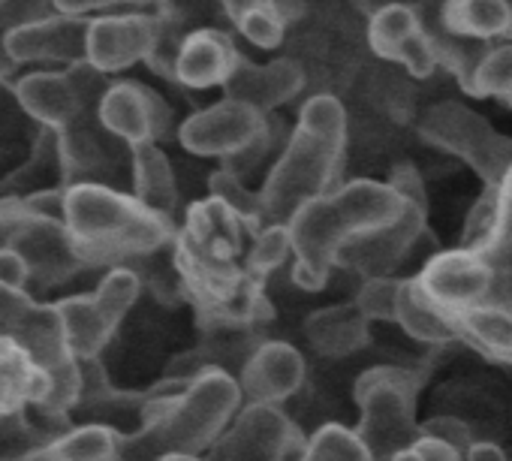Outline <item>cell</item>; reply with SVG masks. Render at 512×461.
<instances>
[{"label":"cell","mask_w":512,"mask_h":461,"mask_svg":"<svg viewBox=\"0 0 512 461\" xmlns=\"http://www.w3.org/2000/svg\"><path fill=\"white\" fill-rule=\"evenodd\" d=\"M404 211V193L389 181L356 178L338 184L332 193L308 202L293 220V281L314 293L323 290L329 275L338 269L341 254L395 223Z\"/></svg>","instance_id":"1"},{"label":"cell","mask_w":512,"mask_h":461,"mask_svg":"<svg viewBox=\"0 0 512 461\" xmlns=\"http://www.w3.org/2000/svg\"><path fill=\"white\" fill-rule=\"evenodd\" d=\"M347 109L335 94H314L299 109L278 160L260 187L263 223H290L308 202L332 193L344 175Z\"/></svg>","instance_id":"2"},{"label":"cell","mask_w":512,"mask_h":461,"mask_svg":"<svg viewBox=\"0 0 512 461\" xmlns=\"http://www.w3.org/2000/svg\"><path fill=\"white\" fill-rule=\"evenodd\" d=\"M241 389L220 368L199 371L181 392L148 398L139 431L124 437L118 461H160L166 455H202L241 410Z\"/></svg>","instance_id":"3"},{"label":"cell","mask_w":512,"mask_h":461,"mask_svg":"<svg viewBox=\"0 0 512 461\" xmlns=\"http://www.w3.org/2000/svg\"><path fill=\"white\" fill-rule=\"evenodd\" d=\"M67 229L88 269L124 266L175 242L172 217L151 211L133 193L94 181L67 187Z\"/></svg>","instance_id":"4"},{"label":"cell","mask_w":512,"mask_h":461,"mask_svg":"<svg viewBox=\"0 0 512 461\" xmlns=\"http://www.w3.org/2000/svg\"><path fill=\"white\" fill-rule=\"evenodd\" d=\"M416 392L419 377L398 365H377L359 374L356 404L362 416L356 434L371 461H392L422 437V422H416Z\"/></svg>","instance_id":"5"},{"label":"cell","mask_w":512,"mask_h":461,"mask_svg":"<svg viewBox=\"0 0 512 461\" xmlns=\"http://www.w3.org/2000/svg\"><path fill=\"white\" fill-rule=\"evenodd\" d=\"M419 136L437 151L467 163L485 187H500L512 169V136L494 130L479 112L458 100L428 106L419 118Z\"/></svg>","instance_id":"6"},{"label":"cell","mask_w":512,"mask_h":461,"mask_svg":"<svg viewBox=\"0 0 512 461\" xmlns=\"http://www.w3.org/2000/svg\"><path fill=\"white\" fill-rule=\"evenodd\" d=\"M389 184L404 193V211L395 223L377 229V233L353 242L341 260L338 269H353L362 278L371 275H392L395 266H401L413 248L419 245L425 233V217H428V199H425V184L410 163H398L389 172Z\"/></svg>","instance_id":"7"},{"label":"cell","mask_w":512,"mask_h":461,"mask_svg":"<svg viewBox=\"0 0 512 461\" xmlns=\"http://www.w3.org/2000/svg\"><path fill=\"white\" fill-rule=\"evenodd\" d=\"M142 281L133 269H112L91 296H73L58 302V314L64 323V335L76 359H97L109 344L127 311L136 305Z\"/></svg>","instance_id":"8"},{"label":"cell","mask_w":512,"mask_h":461,"mask_svg":"<svg viewBox=\"0 0 512 461\" xmlns=\"http://www.w3.org/2000/svg\"><path fill=\"white\" fill-rule=\"evenodd\" d=\"M178 142L196 157L232 160L272 142V121L250 103L223 97L181 121Z\"/></svg>","instance_id":"9"},{"label":"cell","mask_w":512,"mask_h":461,"mask_svg":"<svg viewBox=\"0 0 512 461\" xmlns=\"http://www.w3.org/2000/svg\"><path fill=\"white\" fill-rule=\"evenodd\" d=\"M302 446L296 425L278 404H241L235 419L208 449V461H290Z\"/></svg>","instance_id":"10"},{"label":"cell","mask_w":512,"mask_h":461,"mask_svg":"<svg viewBox=\"0 0 512 461\" xmlns=\"http://www.w3.org/2000/svg\"><path fill=\"white\" fill-rule=\"evenodd\" d=\"M419 290L449 317H461L488 302L494 266L485 254L458 248L431 257L419 275H413Z\"/></svg>","instance_id":"11"},{"label":"cell","mask_w":512,"mask_h":461,"mask_svg":"<svg viewBox=\"0 0 512 461\" xmlns=\"http://www.w3.org/2000/svg\"><path fill=\"white\" fill-rule=\"evenodd\" d=\"M7 248L19 251L25 257V263L31 269V284H37V287L64 284L76 272L88 269L76 251V242L70 236L67 223L31 211L25 199H22V214H19V223L13 229Z\"/></svg>","instance_id":"12"},{"label":"cell","mask_w":512,"mask_h":461,"mask_svg":"<svg viewBox=\"0 0 512 461\" xmlns=\"http://www.w3.org/2000/svg\"><path fill=\"white\" fill-rule=\"evenodd\" d=\"M368 46L377 58L404 67L413 79H428L440 70L431 31L422 25L419 13L401 0H389L374 10L368 19Z\"/></svg>","instance_id":"13"},{"label":"cell","mask_w":512,"mask_h":461,"mask_svg":"<svg viewBox=\"0 0 512 461\" xmlns=\"http://www.w3.org/2000/svg\"><path fill=\"white\" fill-rule=\"evenodd\" d=\"M100 124L127 148L163 142L172 130V109L157 91L139 82H112L100 100Z\"/></svg>","instance_id":"14"},{"label":"cell","mask_w":512,"mask_h":461,"mask_svg":"<svg viewBox=\"0 0 512 461\" xmlns=\"http://www.w3.org/2000/svg\"><path fill=\"white\" fill-rule=\"evenodd\" d=\"M88 16H70L58 13L34 25H22L4 34V55L13 64H31V61H85L88 55Z\"/></svg>","instance_id":"15"},{"label":"cell","mask_w":512,"mask_h":461,"mask_svg":"<svg viewBox=\"0 0 512 461\" xmlns=\"http://www.w3.org/2000/svg\"><path fill=\"white\" fill-rule=\"evenodd\" d=\"M157 31H160V19L142 16V13L91 19L85 58L106 76L121 73V70L151 58Z\"/></svg>","instance_id":"16"},{"label":"cell","mask_w":512,"mask_h":461,"mask_svg":"<svg viewBox=\"0 0 512 461\" xmlns=\"http://www.w3.org/2000/svg\"><path fill=\"white\" fill-rule=\"evenodd\" d=\"M305 383V359L287 341H266L256 347L241 374L238 389L244 404H281Z\"/></svg>","instance_id":"17"},{"label":"cell","mask_w":512,"mask_h":461,"mask_svg":"<svg viewBox=\"0 0 512 461\" xmlns=\"http://www.w3.org/2000/svg\"><path fill=\"white\" fill-rule=\"evenodd\" d=\"M308 85V73L296 58H275L269 64L238 61L235 73L223 85V97L250 103L260 112H275L287 103H293Z\"/></svg>","instance_id":"18"},{"label":"cell","mask_w":512,"mask_h":461,"mask_svg":"<svg viewBox=\"0 0 512 461\" xmlns=\"http://www.w3.org/2000/svg\"><path fill=\"white\" fill-rule=\"evenodd\" d=\"M241 55L232 37L220 28H193L175 61V82L190 91L223 88L235 73Z\"/></svg>","instance_id":"19"},{"label":"cell","mask_w":512,"mask_h":461,"mask_svg":"<svg viewBox=\"0 0 512 461\" xmlns=\"http://www.w3.org/2000/svg\"><path fill=\"white\" fill-rule=\"evenodd\" d=\"M52 392L49 374L34 356L10 338H0V419L46 404Z\"/></svg>","instance_id":"20"},{"label":"cell","mask_w":512,"mask_h":461,"mask_svg":"<svg viewBox=\"0 0 512 461\" xmlns=\"http://www.w3.org/2000/svg\"><path fill=\"white\" fill-rule=\"evenodd\" d=\"M16 97L34 121L55 130L73 124L85 109V100L67 73H31L19 82Z\"/></svg>","instance_id":"21"},{"label":"cell","mask_w":512,"mask_h":461,"mask_svg":"<svg viewBox=\"0 0 512 461\" xmlns=\"http://www.w3.org/2000/svg\"><path fill=\"white\" fill-rule=\"evenodd\" d=\"M130 175H133V196L142 205H148L157 214L175 217L178 181L160 142H142L130 148Z\"/></svg>","instance_id":"22"},{"label":"cell","mask_w":512,"mask_h":461,"mask_svg":"<svg viewBox=\"0 0 512 461\" xmlns=\"http://www.w3.org/2000/svg\"><path fill=\"white\" fill-rule=\"evenodd\" d=\"M368 317L356 308V302L350 305H332V308H320L305 320V338L311 341V347L323 356H350L356 350H362L368 344Z\"/></svg>","instance_id":"23"},{"label":"cell","mask_w":512,"mask_h":461,"mask_svg":"<svg viewBox=\"0 0 512 461\" xmlns=\"http://www.w3.org/2000/svg\"><path fill=\"white\" fill-rule=\"evenodd\" d=\"M440 25L458 37L497 43L512 37V0H443Z\"/></svg>","instance_id":"24"},{"label":"cell","mask_w":512,"mask_h":461,"mask_svg":"<svg viewBox=\"0 0 512 461\" xmlns=\"http://www.w3.org/2000/svg\"><path fill=\"white\" fill-rule=\"evenodd\" d=\"M121 443H124V434H118L115 428L88 422V425L61 431L55 440L34 449L22 461H118Z\"/></svg>","instance_id":"25"},{"label":"cell","mask_w":512,"mask_h":461,"mask_svg":"<svg viewBox=\"0 0 512 461\" xmlns=\"http://www.w3.org/2000/svg\"><path fill=\"white\" fill-rule=\"evenodd\" d=\"M395 323L416 341L422 344H449L458 341V320L449 317L446 311H440L416 284V278H404L401 281V293H398V314Z\"/></svg>","instance_id":"26"},{"label":"cell","mask_w":512,"mask_h":461,"mask_svg":"<svg viewBox=\"0 0 512 461\" xmlns=\"http://www.w3.org/2000/svg\"><path fill=\"white\" fill-rule=\"evenodd\" d=\"M458 335L485 356L512 362V317L494 305H479L458 317Z\"/></svg>","instance_id":"27"},{"label":"cell","mask_w":512,"mask_h":461,"mask_svg":"<svg viewBox=\"0 0 512 461\" xmlns=\"http://www.w3.org/2000/svg\"><path fill=\"white\" fill-rule=\"evenodd\" d=\"M293 260V233L290 223H263L253 233L250 248H247V272L256 281H266L278 269H284Z\"/></svg>","instance_id":"28"},{"label":"cell","mask_w":512,"mask_h":461,"mask_svg":"<svg viewBox=\"0 0 512 461\" xmlns=\"http://www.w3.org/2000/svg\"><path fill=\"white\" fill-rule=\"evenodd\" d=\"M470 97L509 100L512 97V40H497L485 49L464 88Z\"/></svg>","instance_id":"29"},{"label":"cell","mask_w":512,"mask_h":461,"mask_svg":"<svg viewBox=\"0 0 512 461\" xmlns=\"http://www.w3.org/2000/svg\"><path fill=\"white\" fill-rule=\"evenodd\" d=\"M296 461H371V455L353 428L326 425L302 446Z\"/></svg>","instance_id":"30"},{"label":"cell","mask_w":512,"mask_h":461,"mask_svg":"<svg viewBox=\"0 0 512 461\" xmlns=\"http://www.w3.org/2000/svg\"><path fill=\"white\" fill-rule=\"evenodd\" d=\"M497 217H500V196L497 187H485L479 193V199L470 205L467 217H464V229H461V248L488 254L494 233H497Z\"/></svg>","instance_id":"31"},{"label":"cell","mask_w":512,"mask_h":461,"mask_svg":"<svg viewBox=\"0 0 512 461\" xmlns=\"http://www.w3.org/2000/svg\"><path fill=\"white\" fill-rule=\"evenodd\" d=\"M208 193L214 199H220L223 205H229L235 214H241L244 220H250L253 226H263V211H260V190H247L244 178L238 172H232L229 166L217 169L208 178Z\"/></svg>","instance_id":"32"},{"label":"cell","mask_w":512,"mask_h":461,"mask_svg":"<svg viewBox=\"0 0 512 461\" xmlns=\"http://www.w3.org/2000/svg\"><path fill=\"white\" fill-rule=\"evenodd\" d=\"M287 28H290V25H287L272 7H266L263 0H260V4H256L253 10H247V13L235 22V31H238L250 46L266 49V52L284 46Z\"/></svg>","instance_id":"33"},{"label":"cell","mask_w":512,"mask_h":461,"mask_svg":"<svg viewBox=\"0 0 512 461\" xmlns=\"http://www.w3.org/2000/svg\"><path fill=\"white\" fill-rule=\"evenodd\" d=\"M398 293H401V278H395V275H371V278L362 281L353 302L368 320H395Z\"/></svg>","instance_id":"34"},{"label":"cell","mask_w":512,"mask_h":461,"mask_svg":"<svg viewBox=\"0 0 512 461\" xmlns=\"http://www.w3.org/2000/svg\"><path fill=\"white\" fill-rule=\"evenodd\" d=\"M49 16H58L55 0H0V28H4V34L22 25L43 22Z\"/></svg>","instance_id":"35"},{"label":"cell","mask_w":512,"mask_h":461,"mask_svg":"<svg viewBox=\"0 0 512 461\" xmlns=\"http://www.w3.org/2000/svg\"><path fill=\"white\" fill-rule=\"evenodd\" d=\"M500 196V217H497V233L485 257H512V169L497 187Z\"/></svg>","instance_id":"36"},{"label":"cell","mask_w":512,"mask_h":461,"mask_svg":"<svg viewBox=\"0 0 512 461\" xmlns=\"http://www.w3.org/2000/svg\"><path fill=\"white\" fill-rule=\"evenodd\" d=\"M419 431H422V437H437V440H443V443L455 446L461 455H467V452H470V446H473L470 428H467L461 419H452V416L428 419V422H422V425H419Z\"/></svg>","instance_id":"37"},{"label":"cell","mask_w":512,"mask_h":461,"mask_svg":"<svg viewBox=\"0 0 512 461\" xmlns=\"http://www.w3.org/2000/svg\"><path fill=\"white\" fill-rule=\"evenodd\" d=\"M494 266V281L485 305H494L512 317V257H488Z\"/></svg>","instance_id":"38"},{"label":"cell","mask_w":512,"mask_h":461,"mask_svg":"<svg viewBox=\"0 0 512 461\" xmlns=\"http://www.w3.org/2000/svg\"><path fill=\"white\" fill-rule=\"evenodd\" d=\"M0 284L16 287V290H25L31 284V269H28L25 257L13 248L0 251Z\"/></svg>","instance_id":"39"},{"label":"cell","mask_w":512,"mask_h":461,"mask_svg":"<svg viewBox=\"0 0 512 461\" xmlns=\"http://www.w3.org/2000/svg\"><path fill=\"white\" fill-rule=\"evenodd\" d=\"M58 13L70 16H85L94 10H109V7H148V4H169V0H55Z\"/></svg>","instance_id":"40"},{"label":"cell","mask_w":512,"mask_h":461,"mask_svg":"<svg viewBox=\"0 0 512 461\" xmlns=\"http://www.w3.org/2000/svg\"><path fill=\"white\" fill-rule=\"evenodd\" d=\"M416 452H419L422 461H464V455L455 446H449V443H443L437 437H419Z\"/></svg>","instance_id":"41"},{"label":"cell","mask_w":512,"mask_h":461,"mask_svg":"<svg viewBox=\"0 0 512 461\" xmlns=\"http://www.w3.org/2000/svg\"><path fill=\"white\" fill-rule=\"evenodd\" d=\"M263 4L272 7L287 25H293L305 16V0H263Z\"/></svg>","instance_id":"42"},{"label":"cell","mask_w":512,"mask_h":461,"mask_svg":"<svg viewBox=\"0 0 512 461\" xmlns=\"http://www.w3.org/2000/svg\"><path fill=\"white\" fill-rule=\"evenodd\" d=\"M214 4H217V7L223 10V16L235 25L247 10H253L256 4H260V0H214Z\"/></svg>","instance_id":"43"},{"label":"cell","mask_w":512,"mask_h":461,"mask_svg":"<svg viewBox=\"0 0 512 461\" xmlns=\"http://www.w3.org/2000/svg\"><path fill=\"white\" fill-rule=\"evenodd\" d=\"M464 461H506V455L494 443H473L470 452L464 455Z\"/></svg>","instance_id":"44"},{"label":"cell","mask_w":512,"mask_h":461,"mask_svg":"<svg viewBox=\"0 0 512 461\" xmlns=\"http://www.w3.org/2000/svg\"><path fill=\"white\" fill-rule=\"evenodd\" d=\"M392 461H422V458H419V452H416V446H413V449H404V452H398Z\"/></svg>","instance_id":"45"},{"label":"cell","mask_w":512,"mask_h":461,"mask_svg":"<svg viewBox=\"0 0 512 461\" xmlns=\"http://www.w3.org/2000/svg\"><path fill=\"white\" fill-rule=\"evenodd\" d=\"M160 461H202L199 455H166V458H160Z\"/></svg>","instance_id":"46"}]
</instances>
